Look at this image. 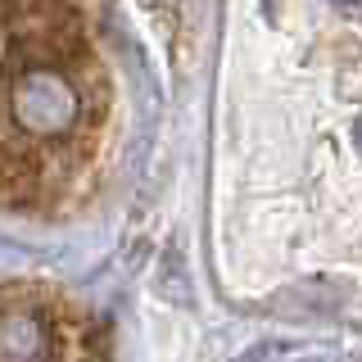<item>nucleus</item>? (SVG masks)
Segmentation results:
<instances>
[{"label": "nucleus", "instance_id": "obj_3", "mask_svg": "<svg viewBox=\"0 0 362 362\" xmlns=\"http://www.w3.org/2000/svg\"><path fill=\"white\" fill-rule=\"evenodd\" d=\"M41 344H45V335H41L37 317L9 313L5 322H0V362H37Z\"/></svg>", "mask_w": 362, "mask_h": 362}, {"label": "nucleus", "instance_id": "obj_2", "mask_svg": "<svg viewBox=\"0 0 362 362\" xmlns=\"http://www.w3.org/2000/svg\"><path fill=\"white\" fill-rule=\"evenodd\" d=\"M9 37H14L18 54H68V37H73V9L64 0H5Z\"/></svg>", "mask_w": 362, "mask_h": 362}, {"label": "nucleus", "instance_id": "obj_1", "mask_svg": "<svg viewBox=\"0 0 362 362\" xmlns=\"http://www.w3.org/2000/svg\"><path fill=\"white\" fill-rule=\"evenodd\" d=\"M9 113H14L18 127L54 136V132L73 127L77 95L59 73H50V68H28V73L14 77V86H9Z\"/></svg>", "mask_w": 362, "mask_h": 362}, {"label": "nucleus", "instance_id": "obj_4", "mask_svg": "<svg viewBox=\"0 0 362 362\" xmlns=\"http://www.w3.org/2000/svg\"><path fill=\"white\" fill-rule=\"evenodd\" d=\"M335 5H349V9H362V0H335Z\"/></svg>", "mask_w": 362, "mask_h": 362}, {"label": "nucleus", "instance_id": "obj_5", "mask_svg": "<svg viewBox=\"0 0 362 362\" xmlns=\"http://www.w3.org/2000/svg\"><path fill=\"white\" fill-rule=\"evenodd\" d=\"M358 145H362V118H358Z\"/></svg>", "mask_w": 362, "mask_h": 362}]
</instances>
